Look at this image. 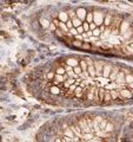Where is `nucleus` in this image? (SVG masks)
<instances>
[{"label":"nucleus","mask_w":133,"mask_h":142,"mask_svg":"<svg viewBox=\"0 0 133 142\" xmlns=\"http://www.w3.org/2000/svg\"><path fill=\"white\" fill-rule=\"evenodd\" d=\"M124 82H125V74H124V70H121V71H119L118 76H117V78H116V83L123 84Z\"/></svg>","instance_id":"10"},{"label":"nucleus","mask_w":133,"mask_h":142,"mask_svg":"<svg viewBox=\"0 0 133 142\" xmlns=\"http://www.w3.org/2000/svg\"><path fill=\"white\" fill-rule=\"evenodd\" d=\"M49 92H51L52 95H58V94L60 92V89H59V86H57V85H53V86H51V88H49Z\"/></svg>","instance_id":"20"},{"label":"nucleus","mask_w":133,"mask_h":142,"mask_svg":"<svg viewBox=\"0 0 133 142\" xmlns=\"http://www.w3.org/2000/svg\"><path fill=\"white\" fill-rule=\"evenodd\" d=\"M77 17L79 18V19H81L83 21H84V20H86V10H85V8H83V7H80V8H78V10H77Z\"/></svg>","instance_id":"8"},{"label":"nucleus","mask_w":133,"mask_h":142,"mask_svg":"<svg viewBox=\"0 0 133 142\" xmlns=\"http://www.w3.org/2000/svg\"><path fill=\"white\" fill-rule=\"evenodd\" d=\"M78 124H79V127H80V129H81V133L83 134H85V133H93L91 130V128L88 127V124H87V121H86V118H80V121L78 122Z\"/></svg>","instance_id":"1"},{"label":"nucleus","mask_w":133,"mask_h":142,"mask_svg":"<svg viewBox=\"0 0 133 142\" xmlns=\"http://www.w3.org/2000/svg\"><path fill=\"white\" fill-rule=\"evenodd\" d=\"M96 90L97 89H94V88L90 89V92H87V95H86L88 100H94V92H96Z\"/></svg>","instance_id":"25"},{"label":"nucleus","mask_w":133,"mask_h":142,"mask_svg":"<svg viewBox=\"0 0 133 142\" xmlns=\"http://www.w3.org/2000/svg\"><path fill=\"white\" fill-rule=\"evenodd\" d=\"M130 26H131V25L128 24L127 21H121L120 27H119V31H120V33H123V34H124L128 29H130Z\"/></svg>","instance_id":"11"},{"label":"nucleus","mask_w":133,"mask_h":142,"mask_svg":"<svg viewBox=\"0 0 133 142\" xmlns=\"http://www.w3.org/2000/svg\"><path fill=\"white\" fill-rule=\"evenodd\" d=\"M67 78H68V75H67V74H65V75L55 74L54 79H53V84H54V85H58V84H60V83H64Z\"/></svg>","instance_id":"2"},{"label":"nucleus","mask_w":133,"mask_h":142,"mask_svg":"<svg viewBox=\"0 0 133 142\" xmlns=\"http://www.w3.org/2000/svg\"><path fill=\"white\" fill-rule=\"evenodd\" d=\"M111 23H112V17L110 14H107L105 17V19H104V24H105V26H111Z\"/></svg>","instance_id":"23"},{"label":"nucleus","mask_w":133,"mask_h":142,"mask_svg":"<svg viewBox=\"0 0 133 142\" xmlns=\"http://www.w3.org/2000/svg\"><path fill=\"white\" fill-rule=\"evenodd\" d=\"M68 19H69V17H68V14H67L66 12H60L59 13V20H60V21L66 23Z\"/></svg>","instance_id":"14"},{"label":"nucleus","mask_w":133,"mask_h":142,"mask_svg":"<svg viewBox=\"0 0 133 142\" xmlns=\"http://www.w3.org/2000/svg\"><path fill=\"white\" fill-rule=\"evenodd\" d=\"M40 23L42 24V26H44V27H48L49 26V21H48V20H46V19H41V20H40Z\"/></svg>","instance_id":"36"},{"label":"nucleus","mask_w":133,"mask_h":142,"mask_svg":"<svg viewBox=\"0 0 133 142\" xmlns=\"http://www.w3.org/2000/svg\"><path fill=\"white\" fill-rule=\"evenodd\" d=\"M87 71H88L90 77H96V68H94V63H88V66H87Z\"/></svg>","instance_id":"9"},{"label":"nucleus","mask_w":133,"mask_h":142,"mask_svg":"<svg viewBox=\"0 0 133 142\" xmlns=\"http://www.w3.org/2000/svg\"><path fill=\"white\" fill-rule=\"evenodd\" d=\"M119 71H120V69H119L118 66H113V68H112L111 74H110V76H109V78L111 79L112 82H114V81H116L117 76H118V74H119Z\"/></svg>","instance_id":"7"},{"label":"nucleus","mask_w":133,"mask_h":142,"mask_svg":"<svg viewBox=\"0 0 133 142\" xmlns=\"http://www.w3.org/2000/svg\"><path fill=\"white\" fill-rule=\"evenodd\" d=\"M112 68H113V66L110 65V64H105V65L103 66V76L105 77V78H109L110 74H111V71H112Z\"/></svg>","instance_id":"6"},{"label":"nucleus","mask_w":133,"mask_h":142,"mask_svg":"<svg viewBox=\"0 0 133 142\" xmlns=\"http://www.w3.org/2000/svg\"><path fill=\"white\" fill-rule=\"evenodd\" d=\"M106 124H107V120L106 118H103L99 123V128H100V132H104L105 133V128H106Z\"/></svg>","instance_id":"19"},{"label":"nucleus","mask_w":133,"mask_h":142,"mask_svg":"<svg viewBox=\"0 0 133 142\" xmlns=\"http://www.w3.org/2000/svg\"><path fill=\"white\" fill-rule=\"evenodd\" d=\"M77 31H78V33H84V27H83V24L80 25V26H78L77 27Z\"/></svg>","instance_id":"39"},{"label":"nucleus","mask_w":133,"mask_h":142,"mask_svg":"<svg viewBox=\"0 0 133 142\" xmlns=\"http://www.w3.org/2000/svg\"><path fill=\"white\" fill-rule=\"evenodd\" d=\"M92 33H93L94 37H99V36H100V33H101V31H100V29H99V27H96V29L92 31Z\"/></svg>","instance_id":"31"},{"label":"nucleus","mask_w":133,"mask_h":142,"mask_svg":"<svg viewBox=\"0 0 133 142\" xmlns=\"http://www.w3.org/2000/svg\"><path fill=\"white\" fill-rule=\"evenodd\" d=\"M72 23H73V26L74 27H78V26H80V25L83 24V20L79 19V18L75 15L74 18H72Z\"/></svg>","instance_id":"16"},{"label":"nucleus","mask_w":133,"mask_h":142,"mask_svg":"<svg viewBox=\"0 0 133 142\" xmlns=\"http://www.w3.org/2000/svg\"><path fill=\"white\" fill-rule=\"evenodd\" d=\"M73 45H74V46H81V42H80V40H74V42H73Z\"/></svg>","instance_id":"40"},{"label":"nucleus","mask_w":133,"mask_h":142,"mask_svg":"<svg viewBox=\"0 0 133 142\" xmlns=\"http://www.w3.org/2000/svg\"><path fill=\"white\" fill-rule=\"evenodd\" d=\"M86 21L87 23H93V13H87L86 14Z\"/></svg>","instance_id":"32"},{"label":"nucleus","mask_w":133,"mask_h":142,"mask_svg":"<svg viewBox=\"0 0 133 142\" xmlns=\"http://www.w3.org/2000/svg\"><path fill=\"white\" fill-rule=\"evenodd\" d=\"M66 64L67 65H71V66H77V65H79V61L77 58H67L66 59Z\"/></svg>","instance_id":"12"},{"label":"nucleus","mask_w":133,"mask_h":142,"mask_svg":"<svg viewBox=\"0 0 133 142\" xmlns=\"http://www.w3.org/2000/svg\"><path fill=\"white\" fill-rule=\"evenodd\" d=\"M110 32H112V29H111V27H107V29H106L105 31L103 32V33H100V36H99V37H100L101 39H105V38H107L110 36Z\"/></svg>","instance_id":"13"},{"label":"nucleus","mask_w":133,"mask_h":142,"mask_svg":"<svg viewBox=\"0 0 133 142\" xmlns=\"http://www.w3.org/2000/svg\"><path fill=\"white\" fill-rule=\"evenodd\" d=\"M58 27H59V29L61 30L64 33H67V32L69 31L68 27L66 26V23H64V21H59V25H58Z\"/></svg>","instance_id":"15"},{"label":"nucleus","mask_w":133,"mask_h":142,"mask_svg":"<svg viewBox=\"0 0 133 142\" xmlns=\"http://www.w3.org/2000/svg\"><path fill=\"white\" fill-rule=\"evenodd\" d=\"M93 21L97 24V26L104 24V14L101 12H94L93 13Z\"/></svg>","instance_id":"3"},{"label":"nucleus","mask_w":133,"mask_h":142,"mask_svg":"<svg viewBox=\"0 0 133 142\" xmlns=\"http://www.w3.org/2000/svg\"><path fill=\"white\" fill-rule=\"evenodd\" d=\"M67 14H68V17H69V18H71V19H72V18H74V17H75V15H77V13L74 12V11L69 10L68 12H67Z\"/></svg>","instance_id":"37"},{"label":"nucleus","mask_w":133,"mask_h":142,"mask_svg":"<svg viewBox=\"0 0 133 142\" xmlns=\"http://www.w3.org/2000/svg\"><path fill=\"white\" fill-rule=\"evenodd\" d=\"M96 27H97V24H96V23H90V30H91V31H93Z\"/></svg>","instance_id":"41"},{"label":"nucleus","mask_w":133,"mask_h":142,"mask_svg":"<svg viewBox=\"0 0 133 142\" xmlns=\"http://www.w3.org/2000/svg\"><path fill=\"white\" fill-rule=\"evenodd\" d=\"M83 27H84V31L87 32L90 30V23L87 21H83Z\"/></svg>","instance_id":"35"},{"label":"nucleus","mask_w":133,"mask_h":142,"mask_svg":"<svg viewBox=\"0 0 133 142\" xmlns=\"http://www.w3.org/2000/svg\"><path fill=\"white\" fill-rule=\"evenodd\" d=\"M114 130V127L112 123H109L107 122V124H106V128H105V133H111Z\"/></svg>","instance_id":"27"},{"label":"nucleus","mask_w":133,"mask_h":142,"mask_svg":"<svg viewBox=\"0 0 133 142\" xmlns=\"http://www.w3.org/2000/svg\"><path fill=\"white\" fill-rule=\"evenodd\" d=\"M105 90H106L105 88L98 89V95H99V101H100V102H103V101H104V97H105V92H106Z\"/></svg>","instance_id":"17"},{"label":"nucleus","mask_w":133,"mask_h":142,"mask_svg":"<svg viewBox=\"0 0 133 142\" xmlns=\"http://www.w3.org/2000/svg\"><path fill=\"white\" fill-rule=\"evenodd\" d=\"M73 70H74V72H75V74L78 75V76H81V74H83V69H81V66H80V65L74 66Z\"/></svg>","instance_id":"26"},{"label":"nucleus","mask_w":133,"mask_h":142,"mask_svg":"<svg viewBox=\"0 0 133 142\" xmlns=\"http://www.w3.org/2000/svg\"><path fill=\"white\" fill-rule=\"evenodd\" d=\"M74 95H75L77 97H81L83 96V88L81 86H77L75 90H74Z\"/></svg>","instance_id":"24"},{"label":"nucleus","mask_w":133,"mask_h":142,"mask_svg":"<svg viewBox=\"0 0 133 142\" xmlns=\"http://www.w3.org/2000/svg\"><path fill=\"white\" fill-rule=\"evenodd\" d=\"M69 36H77L78 34V31H77V27H72V29H69Z\"/></svg>","instance_id":"34"},{"label":"nucleus","mask_w":133,"mask_h":142,"mask_svg":"<svg viewBox=\"0 0 133 142\" xmlns=\"http://www.w3.org/2000/svg\"><path fill=\"white\" fill-rule=\"evenodd\" d=\"M79 65L81 66L83 71H87V66H88V64H87V61H85V59L79 61Z\"/></svg>","instance_id":"22"},{"label":"nucleus","mask_w":133,"mask_h":142,"mask_svg":"<svg viewBox=\"0 0 133 142\" xmlns=\"http://www.w3.org/2000/svg\"><path fill=\"white\" fill-rule=\"evenodd\" d=\"M125 82H127V83H132L133 82V74L125 75Z\"/></svg>","instance_id":"29"},{"label":"nucleus","mask_w":133,"mask_h":142,"mask_svg":"<svg viewBox=\"0 0 133 142\" xmlns=\"http://www.w3.org/2000/svg\"><path fill=\"white\" fill-rule=\"evenodd\" d=\"M110 92H111V96H112V100L116 101L119 98V90H114V89H112V90H110Z\"/></svg>","instance_id":"21"},{"label":"nucleus","mask_w":133,"mask_h":142,"mask_svg":"<svg viewBox=\"0 0 133 142\" xmlns=\"http://www.w3.org/2000/svg\"><path fill=\"white\" fill-rule=\"evenodd\" d=\"M54 76H55V74H54V72H53V71H51V72H48V74H47L46 79H47V81H51V79H54Z\"/></svg>","instance_id":"33"},{"label":"nucleus","mask_w":133,"mask_h":142,"mask_svg":"<svg viewBox=\"0 0 133 142\" xmlns=\"http://www.w3.org/2000/svg\"><path fill=\"white\" fill-rule=\"evenodd\" d=\"M49 30H52V31H54V30H57V25H55L54 23H52V24H49Z\"/></svg>","instance_id":"42"},{"label":"nucleus","mask_w":133,"mask_h":142,"mask_svg":"<svg viewBox=\"0 0 133 142\" xmlns=\"http://www.w3.org/2000/svg\"><path fill=\"white\" fill-rule=\"evenodd\" d=\"M83 137H84V140H92V137H93V133H85V134H83Z\"/></svg>","instance_id":"28"},{"label":"nucleus","mask_w":133,"mask_h":142,"mask_svg":"<svg viewBox=\"0 0 133 142\" xmlns=\"http://www.w3.org/2000/svg\"><path fill=\"white\" fill-rule=\"evenodd\" d=\"M132 38H133V36H132Z\"/></svg>","instance_id":"43"},{"label":"nucleus","mask_w":133,"mask_h":142,"mask_svg":"<svg viewBox=\"0 0 133 142\" xmlns=\"http://www.w3.org/2000/svg\"><path fill=\"white\" fill-rule=\"evenodd\" d=\"M119 97H121L123 100H125V98H132V91L130 90H126V89H121V90H119Z\"/></svg>","instance_id":"5"},{"label":"nucleus","mask_w":133,"mask_h":142,"mask_svg":"<svg viewBox=\"0 0 133 142\" xmlns=\"http://www.w3.org/2000/svg\"><path fill=\"white\" fill-rule=\"evenodd\" d=\"M66 26L68 27V30L72 29V27H74V26H73V23H72V19H71V20H69V19L67 20V21H66Z\"/></svg>","instance_id":"38"},{"label":"nucleus","mask_w":133,"mask_h":142,"mask_svg":"<svg viewBox=\"0 0 133 142\" xmlns=\"http://www.w3.org/2000/svg\"><path fill=\"white\" fill-rule=\"evenodd\" d=\"M55 74H58V75H65L66 74V70H65V68H58L57 69V71H55Z\"/></svg>","instance_id":"30"},{"label":"nucleus","mask_w":133,"mask_h":142,"mask_svg":"<svg viewBox=\"0 0 133 142\" xmlns=\"http://www.w3.org/2000/svg\"><path fill=\"white\" fill-rule=\"evenodd\" d=\"M111 101H112L111 92H110V91H107V92H105V97H104V101H103V102H105L106 104H109V103H111Z\"/></svg>","instance_id":"18"},{"label":"nucleus","mask_w":133,"mask_h":142,"mask_svg":"<svg viewBox=\"0 0 133 142\" xmlns=\"http://www.w3.org/2000/svg\"><path fill=\"white\" fill-rule=\"evenodd\" d=\"M93 63L94 68H96L97 76H103V66L105 65V63H101V62H93Z\"/></svg>","instance_id":"4"}]
</instances>
